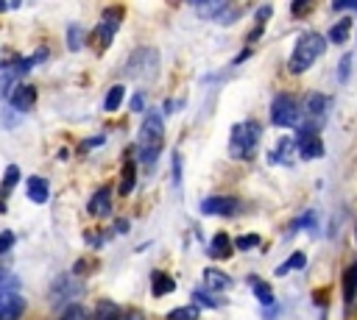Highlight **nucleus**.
I'll list each match as a JSON object with an SVG mask.
<instances>
[{"label":"nucleus","mask_w":357,"mask_h":320,"mask_svg":"<svg viewBox=\"0 0 357 320\" xmlns=\"http://www.w3.org/2000/svg\"><path fill=\"white\" fill-rule=\"evenodd\" d=\"M165 148V125H162V114L156 109H151L140 125V162L153 168L156 159Z\"/></svg>","instance_id":"f257e3e1"},{"label":"nucleus","mask_w":357,"mask_h":320,"mask_svg":"<svg viewBox=\"0 0 357 320\" xmlns=\"http://www.w3.org/2000/svg\"><path fill=\"white\" fill-rule=\"evenodd\" d=\"M260 136H263V125L257 120H243L232 128L229 134V153L232 159H240V162H249L257 153V145H260Z\"/></svg>","instance_id":"f03ea898"},{"label":"nucleus","mask_w":357,"mask_h":320,"mask_svg":"<svg viewBox=\"0 0 357 320\" xmlns=\"http://www.w3.org/2000/svg\"><path fill=\"white\" fill-rule=\"evenodd\" d=\"M324 45H326L324 34H318V31H307V34H301V37H299V42H296V48H293V53H290L288 70H290L293 75L307 73V70L313 67V62L324 53Z\"/></svg>","instance_id":"7ed1b4c3"},{"label":"nucleus","mask_w":357,"mask_h":320,"mask_svg":"<svg viewBox=\"0 0 357 320\" xmlns=\"http://www.w3.org/2000/svg\"><path fill=\"white\" fill-rule=\"evenodd\" d=\"M159 73V53L153 48H137L126 62V75L137 81H153Z\"/></svg>","instance_id":"20e7f679"},{"label":"nucleus","mask_w":357,"mask_h":320,"mask_svg":"<svg viewBox=\"0 0 357 320\" xmlns=\"http://www.w3.org/2000/svg\"><path fill=\"white\" fill-rule=\"evenodd\" d=\"M299 114H301V106L296 100V95L290 92H279L271 103V123L276 128H293L299 123Z\"/></svg>","instance_id":"39448f33"},{"label":"nucleus","mask_w":357,"mask_h":320,"mask_svg":"<svg viewBox=\"0 0 357 320\" xmlns=\"http://www.w3.org/2000/svg\"><path fill=\"white\" fill-rule=\"evenodd\" d=\"M120 23H123V12H120V9H106V12H103L101 26L95 28V45H98V51H106V48H109V42H112V37L117 34Z\"/></svg>","instance_id":"423d86ee"},{"label":"nucleus","mask_w":357,"mask_h":320,"mask_svg":"<svg viewBox=\"0 0 357 320\" xmlns=\"http://www.w3.org/2000/svg\"><path fill=\"white\" fill-rule=\"evenodd\" d=\"M296 150L301 159H321L324 156V139L315 128H301L296 136Z\"/></svg>","instance_id":"0eeeda50"},{"label":"nucleus","mask_w":357,"mask_h":320,"mask_svg":"<svg viewBox=\"0 0 357 320\" xmlns=\"http://www.w3.org/2000/svg\"><path fill=\"white\" fill-rule=\"evenodd\" d=\"M201 212L204 215H218V217H229L238 212V201L232 195H213L207 201H201Z\"/></svg>","instance_id":"6e6552de"},{"label":"nucleus","mask_w":357,"mask_h":320,"mask_svg":"<svg viewBox=\"0 0 357 320\" xmlns=\"http://www.w3.org/2000/svg\"><path fill=\"white\" fill-rule=\"evenodd\" d=\"M9 100H12L15 112L26 114V112H28V109H34V103H37V89H34V87H28V84H20V87H15V89H12Z\"/></svg>","instance_id":"1a4fd4ad"},{"label":"nucleus","mask_w":357,"mask_h":320,"mask_svg":"<svg viewBox=\"0 0 357 320\" xmlns=\"http://www.w3.org/2000/svg\"><path fill=\"white\" fill-rule=\"evenodd\" d=\"M87 209H90L92 217H109V215H112V190L103 184V187L92 195V201H90Z\"/></svg>","instance_id":"9d476101"},{"label":"nucleus","mask_w":357,"mask_h":320,"mask_svg":"<svg viewBox=\"0 0 357 320\" xmlns=\"http://www.w3.org/2000/svg\"><path fill=\"white\" fill-rule=\"evenodd\" d=\"M17 290H20V278H17L9 267H0V303L9 301V298H15Z\"/></svg>","instance_id":"9b49d317"},{"label":"nucleus","mask_w":357,"mask_h":320,"mask_svg":"<svg viewBox=\"0 0 357 320\" xmlns=\"http://www.w3.org/2000/svg\"><path fill=\"white\" fill-rule=\"evenodd\" d=\"M204 284H207V290H213V292H226V290L232 287V278H229L224 270H218V267H207V270H204Z\"/></svg>","instance_id":"f8f14e48"},{"label":"nucleus","mask_w":357,"mask_h":320,"mask_svg":"<svg viewBox=\"0 0 357 320\" xmlns=\"http://www.w3.org/2000/svg\"><path fill=\"white\" fill-rule=\"evenodd\" d=\"M232 251H235V245H232V240H229V234H215L213 237V245L207 248V254L213 256V259H229L232 256Z\"/></svg>","instance_id":"ddd939ff"},{"label":"nucleus","mask_w":357,"mask_h":320,"mask_svg":"<svg viewBox=\"0 0 357 320\" xmlns=\"http://www.w3.org/2000/svg\"><path fill=\"white\" fill-rule=\"evenodd\" d=\"M23 312H26V301L20 295H15V298L0 303V320H20Z\"/></svg>","instance_id":"4468645a"},{"label":"nucleus","mask_w":357,"mask_h":320,"mask_svg":"<svg viewBox=\"0 0 357 320\" xmlns=\"http://www.w3.org/2000/svg\"><path fill=\"white\" fill-rule=\"evenodd\" d=\"M48 195H51L48 181H45L42 176H31V179H28V198H31L34 204H45Z\"/></svg>","instance_id":"2eb2a0df"},{"label":"nucleus","mask_w":357,"mask_h":320,"mask_svg":"<svg viewBox=\"0 0 357 320\" xmlns=\"http://www.w3.org/2000/svg\"><path fill=\"white\" fill-rule=\"evenodd\" d=\"M151 290H153V295H156V298H162V295H167V292H173V290H176V281H173L167 273L156 270V273L151 276Z\"/></svg>","instance_id":"dca6fc26"},{"label":"nucleus","mask_w":357,"mask_h":320,"mask_svg":"<svg viewBox=\"0 0 357 320\" xmlns=\"http://www.w3.org/2000/svg\"><path fill=\"white\" fill-rule=\"evenodd\" d=\"M134 184H137V165H134V159H128L120 173V195H128L134 190Z\"/></svg>","instance_id":"f3484780"},{"label":"nucleus","mask_w":357,"mask_h":320,"mask_svg":"<svg viewBox=\"0 0 357 320\" xmlns=\"http://www.w3.org/2000/svg\"><path fill=\"white\" fill-rule=\"evenodd\" d=\"M351 23H354V20H349V17H346V20H340V23H335V26L329 28L326 39H329V42H335V45H343V42L349 39V34H351Z\"/></svg>","instance_id":"a211bd4d"},{"label":"nucleus","mask_w":357,"mask_h":320,"mask_svg":"<svg viewBox=\"0 0 357 320\" xmlns=\"http://www.w3.org/2000/svg\"><path fill=\"white\" fill-rule=\"evenodd\" d=\"M326 106H329V98L321 95V92H313V95L307 98V103H304V109H307L310 117H321V114L326 112Z\"/></svg>","instance_id":"6ab92c4d"},{"label":"nucleus","mask_w":357,"mask_h":320,"mask_svg":"<svg viewBox=\"0 0 357 320\" xmlns=\"http://www.w3.org/2000/svg\"><path fill=\"white\" fill-rule=\"evenodd\" d=\"M304 265H307V256H304L301 251H296V254H290V256L276 267V276H288L290 270H301Z\"/></svg>","instance_id":"aec40b11"},{"label":"nucleus","mask_w":357,"mask_h":320,"mask_svg":"<svg viewBox=\"0 0 357 320\" xmlns=\"http://www.w3.org/2000/svg\"><path fill=\"white\" fill-rule=\"evenodd\" d=\"M123 98H126V89H123V84H115V87L109 89V95L103 98V112H115V109H120Z\"/></svg>","instance_id":"412c9836"},{"label":"nucleus","mask_w":357,"mask_h":320,"mask_svg":"<svg viewBox=\"0 0 357 320\" xmlns=\"http://www.w3.org/2000/svg\"><path fill=\"white\" fill-rule=\"evenodd\" d=\"M343 295H346V301H351L354 295H357V262L346 270V276H343Z\"/></svg>","instance_id":"4be33fe9"},{"label":"nucleus","mask_w":357,"mask_h":320,"mask_svg":"<svg viewBox=\"0 0 357 320\" xmlns=\"http://www.w3.org/2000/svg\"><path fill=\"white\" fill-rule=\"evenodd\" d=\"M167 320H199V306L196 303L193 306H176L167 314Z\"/></svg>","instance_id":"5701e85b"},{"label":"nucleus","mask_w":357,"mask_h":320,"mask_svg":"<svg viewBox=\"0 0 357 320\" xmlns=\"http://www.w3.org/2000/svg\"><path fill=\"white\" fill-rule=\"evenodd\" d=\"M56 287H59V292H51V298H53V301H65L67 295H73V292H76V284H73L70 278H65V276L53 284V290H56Z\"/></svg>","instance_id":"b1692460"},{"label":"nucleus","mask_w":357,"mask_h":320,"mask_svg":"<svg viewBox=\"0 0 357 320\" xmlns=\"http://www.w3.org/2000/svg\"><path fill=\"white\" fill-rule=\"evenodd\" d=\"M224 9H226L224 0H215V3H199V6H196V12H199L201 17H218Z\"/></svg>","instance_id":"393cba45"},{"label":"nucleus","mask_w":357,"mask_h":320,"mask_svg":"<svg viewBox=\"0 0 357 320\" xmlns=\"http://www.w3.org/2000/svg\"><path fill=\"white\" fill-rule=\"evenodd\" d=\"M17 181H20V168H17V165H9V168H6V173H3V193L15 190V187H17Z\"/></svg>","instance_id":"a878e982"},{"label":"nucleus","mask_w":357,"mask_h":320,"mask_svg":"<svg viewBox=\"0 0 357 320\" xmlns=\"http://www.w3.org/2000/svg\"><path fill=\"white\" fill-rule=\"evenodd\" d=\"M254 295H257V301L265 303V306L274 303V292H271V287H268L265 281H254Z\"/></svg>","instance_id":"bb28decb"},{"label":"nucleus","mask_w":357,"mask_h":320,"mask_svg":"<svg viewBox=\"0 0 357 320\" xmlns=\"http://www.w3.org/2000/svg\"><path fill=\"white\" fill-rule=\"evenodd\" d=\"M59 320H87V309H84L81 303H70V306L59 314Z\"/></svg>","instance_id":"cd10ccee"},{"label":"nucleus","mask_w":357,"mask_h":320,"mask_svg":"<svg viewBox=\"0 0 357 320\" xmlns=\"http://www.w3.org/2000/svg\"><path fill=\"white\" fill-rule=\"evenodd\" d=\"M193 298H196V303H199V306H210V309L224 303L221 298H215V295H210V292H204V290H196V292H193Z\"/></svg>","instance_id":"c85d7f7f"},{"label":"nucleus","mask_w":357,"mask_h":320,"mask_svg":"<svg viewBox=\"0 0 357 320\" xmlns=\"http://www.w3.org/2000/svg\"><path fill=\"white\" fill-rule=\"evenodd\" d=\"M232 245H235V248H240V251H251V248H257V245H260V237H257V234H243V237H238Z\"/></svg>","instance_id":"c756f323"},{"label":"nucleus","mask_w":357,"mask_h":320,"mask_svg":"<svg viewBox=\"0 0 357 320\" xmlns=\"http://www.w3.org/2000/svg\"><path fill=\"white\" fill-rule=\"evenodd\" d=\"M95 320H120V312L112 303H103V306H98V317Z\"/></svg>","instance_id":"7c9ffc66"},{"label":"nucleus","mask_w":357,"mask_h":320,"mask_svg":"<svg viewBox=\"0 0 357 320\" xmlns=\"http://www.w3.org/2000/svg\"><path fill=\"white\" fill-rule=\"evenodd\" d=\"M15 245V234L12 231H0V256H3L6 251H12Z\"/></svg>","instance_id":"2f4dec72"},{"label":"nucleus","mask_w":357,"mask_h":320,"mask_svg":"<svg viewBox=\"0 0 357 320\" xmlns=\"http://www.w3.org/2000/svg\"><path fill=\"white\" fill-rule=\"evenodd\" d=\"M178 181H182V156L173 153V184L178 187Z\"/></svg>","instance_id":"473e14b6"},{"label":"nucleus","mask_w":357,"mask_h":320,"mask_svg":"<svg viewBox=\"0 0 357 320\" xmlns=\"http://www.w3.org/2000/svg\"><path fill=\"white\" fill-rule=\"evenodd\" d=\"M67 37H70V51H78V48H81V31H78L76 26H70Z\"/></svg>","instance_id":"72a5a7b5"},{"label":"nucleus","mask_w":357,"mask_h":320,"mask_svg":"<svg viewBox=\"0 0 357 320\" xmlns=\"http://www.w3.org/2000/svg\"><path fill=\"white\" fill-rule=\"evenodd\" d=\"M349 67H351V56H343V59H340V73H338V81H340V84L349 78Z\"/></svg>","instance_id":"f704fd0d"},{"label":"nucleus","mask_w":357,"mask_h":320,"mask_svg":"<svg viewBox=\"0 0 357 320\" xmlns=\"http://www.w3.org/2000/svg\"><path fill=\"white\" fill-rule=\"evenodd\" d=\"M120 320H145V317H142V312H123Z\"/></svg>","instance_id":"c9c22d12"},{"label":"nucleus","mask_w":357,"mask_h":320,"mask_svg":"<svg viewBox=\"0 0 357 320\" xmlns=\"http://www.w3.org/2000/svg\"><path fill=\"white\" fill-rule=\"evenodd\" d=\"M257 17H260V23H263V20H268V17H271V6H263V9L257 12Z\"/></svg>","instance_id":"e433bc0d"},{"label":"nucleus","mask_w":357,"mask_h":320,"mask_svg":"<svg viewBox=\"0 0 357 320\" xmlns=\"http://www.w3.org/2000/svg\"><path fill=\"white\" fill-rule=\"evenodd\" d=\"M131 109H134V112H140V109H142V92H140V95L131 100Z\"/></svg>","instance_id":"4c0bfd02"}]
</instances>
